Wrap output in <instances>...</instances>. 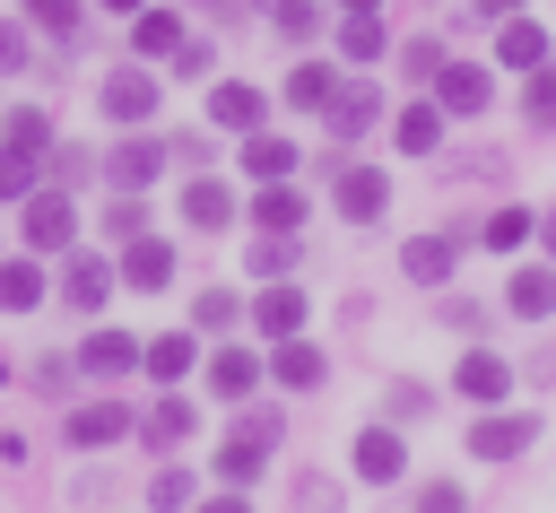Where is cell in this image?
<instances>
[{"label":"cell","mask_w":556,"mask_h":513,"mask_svg":"<svg viewBox=\"0 0 556 513\" xmlns=\"http://www.w3.org/2000/svg\"><path fill=\"white\" fill-rule=\"evenodd\" d=\"M486 96H495V78H486L478 61H443V70H434V104H443V113H486Z\"/></svg>","instance_id":"6da1fadb"},{"label":"cell","mask_w":556,"mask_h":513,"mask_svg":"<svg viewBox=\"0 0 556 513\" xmlns=\"http://www.w3.org/2000/svg\"><path fill=\"white\" fill-rule=\"evenodd\" d=\"M382 200H391V183H382L374 165H339V183H330V209H339V217L365 226V217H382Z\"/></svg>","instance_id":"7a4b0ae2"},{"label":"cell","mask_w":556,"mask_h":513,"mask_svg":"<svg viewBox=\"0 0 556 513\" xmlns=\"http://www.w3.org/2000/svg\"><path fill=\"white\" fill-rule=\"evenodd\" d=\"M70 235H78V209H70L61 191H26V243H35V252H61Z\"/></svg>","instance_id":"3957f363"},{"label":"cell","mask_w":556,"mask_h":513,"mask_svg":"<svg viewBox=\"0 0 556 513\" xmlns=\"http://www.w3.org/2000/svg\"><path fill=\"white\" fill-rule=\"evenodd\" d=\"M122 435H139V417H130L122 400H87V409H70V443H78V452L122 443Z\"/></svg>","instance_id":"277c9868"},{"label":"cell","mask_w":556,"mask_h":513,"mask_svg":"<svg viewBox=\"0 0 556 513\" xmlns=\"http://www.w3.org/2000/svg\"><path fill=\"white\" fill-rule=\"evenodd\" d=\"M113 270H122V287H139V296H148V287H165V278H174V243H156V235H130Z\"/></svg>","instance_id":"5b68a950"},{"label":"cell","mask_w":556,"mask_h":513,"mask_svg":"<svg viewBox=\"0 0 556 513\" xmlns=\"http://www.w3.org/2000/svg\"><path fill=\"white\" fill-rule=\"evenodd\" d=\"M321 122H330V139H365V130L382 122V96H374V87H339V96L321 104Z\"/></svg>","instance_id":"8992f818"},{"label":"cell","mask_w":556,"mask_h":513,"mask_svg":"<svg viewBox=\"0 0 556 513\" xmlns=\"http://www.w3.org/2000/svg\"><path fill=\"white\" fill-rule=\"evenodd\" d=\"M452 391H460V400H504V391H513V365H504L495 348H469L460 374H452Z\"/></svg>","instance_id":"52a82bcc"},{"label":"cell","mask_w":556,"mask_h":513,"mask_svg":"<svg viewBox=\"0 0 556 513\" xmlns=\"http://www.w3.org/2000/svg\"><path fill=\"white\" fill-rule=\"evenodd\" d=\"M521 443H539V417H478L469 426V452L478 461H513Z\"/></svg>","instance_id":"ba28073f"},{"label":"cell","mask_w":556,"mask_h":513,"mask_svg":"<svg viewBox=\"0 0 556 513\" xmlns=\"http://www.w3.org/2000/svg\"><path fill=\"white\" fill-rule=\"evenodd\" d=\"M104 113H113V122H148V113H156V78H148V70H113V78H104Z\"/></svg>","instance_id":"9c48e42d"},{"label":"cell","mask_w":556,"mask_h":513,"mask_svg":"<svg viewBox=\"0 0 556 513\" xmlns=\"http://www.w3.org/2000/svg\"><path fill=\"white\" fill-rule=\"evenodd\" d=\"M104 174H113V191H148V183L165 174V148H156V139H122Z\"/></svg>","instance_id":"30bf717a"},{"label":"cell","mask_w":556,"mask_h":513,"mask_svg":"<svg viewBox=\"0 0 556 513\" xmlns=\"http://www.w3.org/2000/svg\"><path fill=\"white\" fill-rule=\"evenodd\" d=\"M252 330H261V339H295V330H304V296L269 278V287H261V304H252Z\"/></svg>","instance_id":"8fae6325"},{"label":"cell","mask_w":556,"mask_h":513,"mask_svg":"<svg viewBox=\"0 0 556 513\" xmlns=\"http://www.w3.org/2000/svg\"><path fill=\"white\" fill-rule=\"evenodd\" d=\"M130 365H139V339H130V330H87L78 374H104V383H113V374H130Z\"/></svg>","instance_id":"7c38bea8"},{"label":"cell","mask_w":556,"mask_h":513,"mask_svg":"<svg viewBox=\"0 0 556 513\" xmlns=\"http://www.w3.org/2000/svg\"><path fill=\"white\" fill-rule=\"evenodd\" d=\"M495 61H513V70H539V61H547V26L513 9V17H504V35H495Z\"/></svg>","instance_id":"4fadbf2b"},{"label":"cell","mask_w":556,"mask_h":513,"mask_svg":"<svg viewBox=\"0 0 556 513\" xmlns=\"http://www.w3.org/2000/svg\"><path fill=\"white\" fill-rule=\"evenodd\" d=\"M252 226H261V235H295V226H304V191H295V183H261Z\"/></svg>","instance_id":"5bb4252c"},{"label":"cell","mask_w":556,"mask_h":513,"mask_svg":"<svg viewBox=\"0 0 556 513\" xmlns=\"http://www.w3.org/2000/svg\"><path fill=\"white\" fill-rule=\"evenodd\" d=\"M61 296H70L78 313H96V304L113 296V261H96V252H78V261L61 270Z\"/></svg>","instance_id":"9a60e30c"},{"label":"cell","mask_w":556,"mask_h":513,"mask_svg":"<svg viewBox=\"0 0 556 513\" xmlns=\"http://www.w3.org/2000/svg\"><path fill=\"white\" fill-rule=\"evenodd\" d=\"M208 122H217V130H261V87L226 78V87L208 96Z\"/></svg>","instance_id":"2e32d148"},{"label":"cell","mask_w":556,"mask_h":513,"mask_svg":"<svg viewBox=\"0 0 556 513\" xmlns=\"http://www.w3.org/2000/svg\"><path fill=\"white\" fill-rule=\"evenodd\" d=\"M0 148H9V157H26V165H35V157H52V113H43V104H17Z\"/></svg>","instance_id":"e0dca14e"},{"label":"cell","mask_w":556,"mask_h":513,"mask_svg":"<svg viewBox=\"0 0 556 513\" xmlns=\"http://www.w3.org/2000/svg\"><path fill=\"white\" fill-rule=\"evenodd\" d=\"M243 174H261V183H287V174H295V148H287L278 130H243Z\"/></svg>","instance_id":"ac0fdd59"},{"label":"cell","mask_w":556,"mask_h":513,"mask_svg":"<svg viewBox=\"0 0 556 513\" xmlns=\"http://www.w3.org/2000/svg\"><path fill=\"white\" fill-rule=\"evenodd\" d=\"M400 270H408L417 287H443V278H452V235H408Z\"/></svg>","instance_id":"d6986e66"},{"label":"cell","mask_w":556,"mask_h":513,"mask_svg":"<svg viewBox=\"0 0 556 513\" xmlns=\"http://www.w3.org/2000/svg\"><path fill=\"white\" fill-rule=\"evenodd\" d=\"M252 383H261V356H252V348H217L208 391H217V400H252Z\"/></svg>","instance_id":"ffe728a7"},{"label":"cell","mask_w":556,"mask_h":513,"mask_svg":"<svg viewBox=\"0 0 556 513\" xmlns=\"http://www.w3.org/2000/svg\"><path fill=\"white\" fill-rule=\"evenodd\" d=\"M139 435H148L156 452H174V443H191V400H182V391H165V400H156V409L139 417Z\"/></svg>","instance_id":"44dd1931"},{"label":"cell","mask_w":556,"mask_h":513,"mask_svg":"<svg viewBox=\"0 0 556 513\" xmlns=\"http://www.w3.org/2000/svg\"><path fill=\"white\" fill-rule=\"evenodd\" d=\"M400 461H408V452H400V435H391V426H365V435H356V478H374V487H382V478H400Z\"/></svg>","instance_id":"7402d4cb"},{"label":"cell","mask_w":556,"mask_h":513,"mask_svg":"<svg viewBox=\"0 0 556 513\" xmlns=\"http://www.w3.org/2000/svg\"><path fill=\"white\" fill-rule=\"evenodd\" d=\"M130 43H139L148 61H156V52L174 61V43H182V17H174V9H130Z\"/></svg>","instance_id":"603a6c76"},{"label":"cell","mask_w":556,"mask_h":513,"mask_svg":"<svg viewBox=\"0 0 556 513\" xmlns=\"http://www.w3.org/2000/svg\"><path fill=\"white\" fill-rule=\"evenodd\" d=\"M182 217H191L200 235H217V226L235 217V191H226V183H191V191H182Z\"/></svg>","instance_id":"cb8c5ba5"},{"label":"cell","mask_w":556,"mask_h":513,"mask_svg":"<svg viewBox=\"0 0 556 513\" xmlns=\"http://www.w3.org/2000/svg\"><path fill=\"white\" fill-rule=\"evenodd\" d=\"M269 374H278L287 391H313V383H321V348H304V339H278V356H269Z\"/></svg>","instance_id":"d4e9b609"},{"label":"cell","mask_w":556,"mask_h":513,"mask_svg":"<svg viewBox=\"0 0 556 513\" xmlns=\"http://www.w3.org/2000/svg\"><path fill=\"white\" fill-rule=\"evenodd\" d=\"M513 313L521 322H547L556 313V270H513Z\"/></svg>","instance_id":"484cf974"},{"label":"cell","mask_w":556,"mask_h":513,"mask_svg":"<svg viewBox=\"0 0 556 513\" xmlns=\"http://www.w3.org/2000/svg\"><path fill=\"white\" fill-rule=\"evenodd\" d=\"M43 304V270L35 261H0V313H35Z\"/></svg>","instance_id":"4316f807"},{"label":"cell","mask_w":556,"mask_h":513,"mask_svg":"<svg viewBox=\"0 0 556 513\" xmlns=\"http://www.w3.org/2000/svg\"><path fill=\"white\" fill-rule=\"evenodd\" d=\"M382 43H391V35L374 26V9H348V17H339V52H348V61H382Z\"/></svg>","instance_id":"83f0119b"},{"label":"cell","mask_w":556,"mask_h":513,"mask_svg":"<svg viewBox=\"0 0 556 513\" xmlns=\"http://www.w3.org/2000/svg\"><path fill=\"white\" fill-rule=\"evenodd\" d=\"M330 96H339V70H330V61H304V70L287 78V104H304V113H321Z\"/></svg>","instance_id":"f1b7e54d"},{"label":"cell","mask_w":556,"mask_h":513,"mask_svg":"<svg viewBox=\"0 0 556 513\" xmlns=\"http://www.w3.org/2000/svg\"><path fill=\"white\" fill-rule=\"evenodd\" d=\"M139 365H148L156 383H182V374H191V330H165L156 348H139Z\"/></svg>","instance_id":"f546056e"},{"label":"cell","mask_w":556,"mask_h":513,"mask_svg":"<svg viewBox=\"0 0 556 513\" xmlns=\"http://www.w3.org/2000/svg\"><path fill=\"white\" fill-rule=\"evenodd\" d=\"M434 139H443V113H434V104H408V113H400V148H408V157H434Z\"/></svg>","instance_id":"4dcf8cb0"},{"label":"cell","mask_w":556,"mask_h":513,"mask_svg":"<svg viewBox=\"0 0 556 513\" xmlns=\"http://www.w3.org/2000/svg\"><path fill=\"white\" fill-rule=\"evenodd\" d=\"M295 252H304L295 235H261V243H252L243 261H252V278H287V270H295Z\"/></svg>","instance_id":"1f68e13d"},{"label":"cell","mask_w":556,"mask_h":513,"mask_svg":"<svg viewBox=\"0 0 556 513\" xmlns=\"http://www.w3.org/2000/svg\"><path fill=\"white\" fill-rule=\"evenodd\" d=\"M521 113H530L539 130H556V61H539V70H530V87H521Z\"/></svg>","instance_id":"d6a6232c"},{"label":"cell","mask_w":556,"mask_h":513,"mask_svg":"<svg viewBox=\"0 0 556 513\" xmlns=\"http://www.w3.org/2000/svg\"><path fill=\"white\" fill-rule=\"evenodd\" d=\"M104 235H113V243L148 235V209H139V191H113V209H104Z\"/></svg>","instance_id":"836d02e7"},{"label":"cell","mask_w":556,"mask_h":513,"mask_svg":"<svg viewBox=\"0 0 556 513\" xmlns=\"http://www.w3.org/2000/svg\"><path fill=\"white\" fill-rule=\"evenodd\" d=\"M191 322H200V330H235V322H243V304H235L226 287H200V304H191Z\"/></svg>","instance_id":"e575fe53"},{"label":"cell","mask_w":556,"mask_h":513,"mask_svg":"<svg viewBox=\"0 0 556 513\" xmlns=\"http://www.w3.org/2000/svg\"><path fill=\"white\" fill-rule=\"evenodd\" d=\"M269 26H278L287 43H304V35L321 26V9H313V0H269Z\"/></svg>","instance_id":"d590c367"},{"label":"cell","mask_w":556,"mask_h":513,"mask_svg":"<svg viewBox=\"0 0 556 513\" xmlns=\"http://www.w3.org/2000/svg\"><path fill=\"white\" fill-rule=\"evenodd\" d=\"M521 235H530V209H495L486 217V252H513Z\"/></svg>","instance_id":"8d00e7d4"},{"label":"cell","mask_w":556,"mask_h":513,"mask_svg":"<svg viewBox=\"0 0 556 513\" xmlns=\"http://www.w3.org/2000/svg\"><path fill=\"white\" fill-rule=\"evenodd\" d=\"M148 504H156V513H182V504H191V470H156Z\"/></svg>","instance_id":"74e56055"},{"label":"cell","mask_w":556,"mask_h":513,"mask_svg":"<svg viewBox=\"0 0 556 513\" xmlns=\"http://www.w3.org/2000/svg\"><path fill=\"white\" fill-rule=\"evenodd\" d=\"M26 26H52V35H78V0H26Z\"/></svg>","instance_id":"f35d334b"},{"label":"cell","mask_w":556,"mask_h":513,"mask_svg":"<svg viewBox=\"0 0 556 513\" xmlns=\"http://www.w3.org/2000/svg\"><path fill=\"white\" fill-rule=\"evenodd\" d=\"M400 70H408V78H434V70H443V43H434V35L400 43Z\"/></svg>","instance_id":"ab89813d"},{"label":"cell","mask_w":556,"mask_h":513,"mask_svg":"<svg viewBox=\"0 0 556 513\" xmlns=\"http://www.w3.org/2000/svg\"><path fill=\"white\" fill-rule=\"evenodd\" d=\"M417 513H469V496H460L452 478H426V487H417Z\"/></svg>","instance_id":"60d3db41"},{"label":"cell","mask_w":556,"mask_h":513,"mask_svg":"<svg viewBox=\"0 0 556 513\" xmlns=\"http://www.w3.org/2000/svg\"><path fill=\"white\" fill-rule=\"evenodd\" d=\"M26 191H35V165H26V157H9V148H0V200H26Z\"/></svg>","instance_id":"b9f144b4"},{"label":"cell","mask_w":556,"mask_h":513,"mask_svg":"<svg viewBox=\"0 0 556 513\" xmlns=\"http://www.w3.org/2000/svg\"><path fill=\"white\" fill-rule=\"evenodd\" d=\"M382 409H391V417H400V426H408V417H426V409H434V400H426V391H417V383H391V400H382Z\"/></svg>","instance_id":"7bdbcfd3"},{"label":"cell","mask_w":556,"mask_h":513,"mask_svg":"<svg viewBox=\"0 0 556 513\" xmlns=\"http://www.w3.org/2000/svg\"><path fill=\"white\" fill-rule=\"evenodd\" d=\"M443 322H452V330H486V304H478V296H452Z\"/></svg>","instance_id":"ee69618b"},{"label":"cell","mask_w":556,"mask_h":513,"mask_svg":"<svg viewBox=\"0 0 556 513\" xmlns=\"http://www.w3.org/2000/svg\"><path fill=\"white\" fill-rule=\"evenodd\" d=\"M295 504H304V513H339V487H330V478H304Z\"/></svg>","instance_id":"f6af8a7d"},{"label":"cell","mask_w":556,"mask_h":513,"mask_svg":"<svg viewBox=\"0 0 556 513\" xmlns=\"http://www.w3.org/2000/svg\"><path fill=\"white\" fill-rule=\"evenodd\" d=\"M0 70H26V35L17 26H0Z\"/></svg>","instance_id":"bcb514c9"},{"label":"cell","mask_w":556,"mask_h":513,"mask_svg":"<svg viewBox=\"0 0 556 513\" xmlns=\"http://www.w3.org/2000/svg\"><path fill=\"white\" fill-rule=\"evenodd\" d=\"M200 513H252V504H243V496H235V487H226V496H208V504H200Z\"/></svg>","instance_id":"7dc6e473"},{"label":"cell","mask_w":556,"mask_h":513,"mask_svg":"<svg viewBox=\"0 0 556 513\" xmlns=\"http://www.w3.org/2000/svg\"><path fill=\"white\" fill-rule=\"evenodd\" d=\"M530 226H539V243H547V252H556V209H547V217H530Z\"/></svg>","instance_id":"c3c4849f"},{"label":"cell","mask_w":556,"mask_h":513,"mask_svg":"<svg viewBox=\"0 0 556 513\" xmlns=\"http://www.w3.org/2000/svg\"><path fill=\"white\" fill-rule=\"evenodd\" d=\"M478 9H486V17H513V9H521V0H478Z\"/></svg>","instance_id":"681fc988"},{"label":"cell","mask_w":556,"mask_h":513,"mask_svg":"<svg viewBox=\"0 0 556 513\" xmlns=\"http://www.w3.org/2000/svg\"><path fill=\"white\" fill-rule=\"evenodd\" d=\"M104 9H148V0H104Z\"/></svg>","instance_id":"f907efd6"},{"label":"cell","mask_w":556,"mask_h":513,"mask_svg":"<svg viewBox=\"0 0 556 513\" xmlns=\"http://www.w3.org/2000/svg\"><path fill=\"white\" fill-rule=\"evenodd\" d=\"M339 9H374V0H339Z\"/></svg>","instance_id":"816d5d0a"}]
</instances>
